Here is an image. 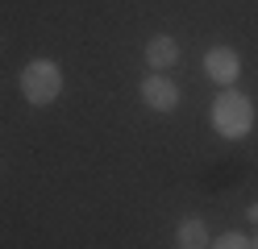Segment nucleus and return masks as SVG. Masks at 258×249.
Here are the masks:
<instances>
[{"label": "nucleus", "mask_w": 258, "mask_h": 249, "mask_svg": "<svg viewBox=\"0 0 258 249\" xmlns=\"http://www.w3.org/2000/svg\"><path fill=\"white\" fill-rule=\"evenodd\" d=\"M21 96H25V104H34V108H50L54 100L62 96V66L50 62V58H34V62H25L21 66Z\"/></svg>", "instance_id": "2"}, {"label": "nucleus", "mask_w": 258, "mask_h": 249, "mask_svg": "<svg viewBox=\"0 0 258 249\" xmlns=\"http://www.w3.org/2000/svg\"><path fill=\"white\" fill-rule=\"evenodd\" d=\"M250 249H258V232H254V237H250Z\"/></svg>", "instance_id": "9"}, {"label": "nucleus", "mask_w": 258, "mask_h": 249, "mask_svg": "<svg viewBox=\"0 0 258 249\" xmlns=\"http://www.w3.org/2000/svg\"><path fill=\"white\" fill-rule=\"evenodd\" d=\"M246 216H250V220L258 224V204H250V208H246Z\"/></svg>", "instance_id": "8"}, {"label": "nucleus", "mask_w": 258, "mask_h": 249, "mask_svg": "<svg viewBox=\"0 0 258 249\" xmlns=\"http://www.w3.org/2000/svg\"><path fill=\"white\" fill-rule=\"evenodd\" d=\"M204 75L217 83V88H233L237 75H241V58H237V50L233 46H213L204 54Z\"/></svg>", "instance_id": "4"}, {"label": "nucleus", "mask_w": 258, "mask_h": 249, "mask_svg": "<svg viewBox=\"0 0 258 249\" xmlns=\"http://www.w3.org/2000/svg\"><path fill=\"white\" fill-rule=\"evenodd\" d=\"M208 121H213L217 137L241 141V137H250V129H254V100L233 92V88H225V92H217L213 108H208Z\"/></svg>", "instance_id": "1"}, {"label": "nucleus", "mask_w": 258, "mask_h": 249, "mask_svg": "<svg viewBox=\"0 0 258 249\" xmlns=\"http://www.w3.org/2000/svg\"><path fill=\"white\" fill-rule=\"evenodd\" d=\"M142 104H146L150 112H175L179 108V83H175L171 75H158L150 71L146 79H142Z\"/></svg>", "instance_id": "3"}, {"label": "nucleus", "mask_w": 258, "mask_h": 249, "mask_svg": "<svg viewBox=\"0 0 258 249\" xmlns=\"http://www.w3.org/2000/svg\"><path fill=\"white\" fill-rule=\"evenodd\" d=\"M208 228L200 216H187V220H179V228H175V245L179 249H208Z\"/></svg>", "instance_id": "6"}, {"label": "nucleus", "mask_w": 258, "mask_h": 249, "mask_svg": "<svg viewBox=\"0 0 258 249\" xmlns=\"http://www.w3.org/2000/svg\"><path fill=\"white\" fill-rule=\"evenodd\" d=\"M208 249H250V237L246 232H221V237L208 241Z\"/></svg>", "instance_id": "7"}, {"label": "nucleus", "mask_w": 258, "mask_h": 249, "mask_svg": "<svg viewBox=\"0 0 258 249\" xmlns=\"http://www.w3.org/2000/svg\"><path fill=\"white\" fill-rule=\"evenodd\" d=\"M175 62H179V42H175L171 33H154L146 42V66L158 71V75H167Z\"/></svg>", "instance_id": "5"}]
</instances>
